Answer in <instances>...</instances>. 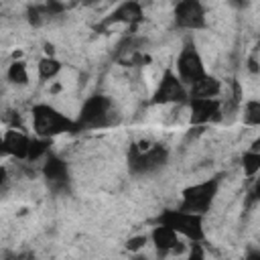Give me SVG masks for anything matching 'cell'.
<instances>
[{
    "mask_svg": "<svg viewBox=\"0 0 260 260\" xmlns=\"http://www.w3.org/2000/svg\"><path fill=\"white\" fill-rule=\"evenodd\" d=\"M43 177L49 185V189L53 193H63L69 189L71 177H69V169L65 165L63 158H59L57 154H49L43 162Z\"/></svg>",
    "mask_w": 260,
    "mask_h": 260,
    "instance_id": "obj_9",
    "label": "cell"
},
{
    "mask_svg": "<svg viewBox=\"0 0 260 260\" xmlns=\"http://www.w3.org/2000/svg\"><path fill=\"white\" fill-rule=\"evenodd\" d=\"M244 120L250 126H258L260 124V102L258 100H250L244 106Z\"/></svg>",
    "mask_w": 260,
    "mask_h": 260,
    "instance_id": "obj_19",
    "label": "cell"
},
{
    "mask_svg": "<svg viewBox=\"0 0 260 260\" xmlns=\"http://www.w3.org/2000/svg\"><path fill=\"white\" fill-rule=\"evenodd\" d=\"M177 2H179V0H177Z\"/></svg>",
    "mask_w": 260,
    "mask_h": 260,
    "instance_id": "obj_27",
    "label": "cell"
},
{
    "mask_svg": "<svg viewBox=\"0 0 260 260\" xmlns=\"http://www.w3.org/2000/svg\"><path fill=\"white\" fill-rule=\"evenodd\" d=\"M85 6H91V4H95V2H100V0H81Z\"/></svg>",
    "mask_w": 260,
    "mask_h": 260,
    "instance_id": "obj_25",
    "label": "cell"
},
{
    "mask_svg": "<svg viewBox=\"0 0 260 260\" xmlns=\"http://www.w3.org/2000/svg\"><path fill=\"white\" fill-rule=\"evenodd\" d=\"M32 128L37 136L43 138H55L63 132H75L77 124L75 120L67 118L59 110H55L49 104H37L32 108Z\"/></svg>",
    "mask_w": 260,
    "mask_h": 260,
    "instance_id": "obj_2",
    "label": "cell"
},
{
    "mask_svg": "<svg viewBox=\"0 0 260 260\" xmlns=\"http://www.w3.org/2000/svg\"><path fill=\"white\" fill-rule=\"evenodd\" d=\"M26 16H28V22H30L32 26H41V24L45 22V16H43V12H41V6H39V4L30 6V8H28V12H26Z\"/></svg>",
    "mask_w": 260,
    "mask_h": 260,
    "instance_id": "obj_21",
    "label": "cell"
},
{
    "mask_svg": "<svg viewBox=\"0 0 260 260\" xmlns=\"http://www.w3.org/2000/svg\"><path fill=\"white\" fill-rule=\"evenodd\" d=\"M146 244V238L144 236H140V238H132V240H128V250H138V248H142Z\"/></svg>",
    "mask_w": 260,
    "mask_h": 260,
    "instance_id": "obj_22",
    "label": "cell"
},
{
    "mask_svg": "<svg viewBox=\"0 0 260 260\" xmlns=\"http://www.w3.org/2000/svg\"><path fill=\"white\" fill-rule=\"evenodd\" d=\"M75 124H77V130L104 128L112 124V100L108 95H98V93L87 98L79 110Z\"/></svg>",
    "mask_w": 260,
    "mask_h": 260,
    "instance_id": "obj_3",
    "label": "cell"
},
{
    "mask_svg": "<svg viewBox=\"0 0 260 260\" xmlns=\"http://www.w3.org/2000/svg\"><path fill=\"white\" fill-rule=\"evenodd\" d=\"M217 187H219L217 179H207L203 183H197V185H191V187L183 189L179 209L203 215L211 207V203L217 195Z\"/></svg>",
    "mask_w": 260,
    "mask_h": 260,
    "instance_id": "obj_4",
    "label": "cell"
},
{
    "mask_svg": "<svg viewBox=\"0 0 260 260\" xmlns=\"http://www.w3.org/2000/svg\"><path fill=\"white\" fill-rule=\"evenodd\" d=\"M242 165H244V173H246L248 177H254V175L258 173V169H260V152L248 150V152L244 154V158H242Z\"/></svg>",
    "mask_w": 260,
    "mask_h": 260,
    "instance_id": "obj_18",
    "label": "cell"
},
{
    "mask_svg": "<svg viewBox=\"0 0 260 260\" xmlns=\"http://www.w3.org/2000/svg\"><path fill=\"white\" fill-rule=\"evenodd\" d=\"M158 223L169 225L179 236H183V238H187L191 242H201L203 240V215H199V213L171 209V211H162L160 213Z\"/></svg>",
    "mask_w": 260,
    "mask_h": 260,
    "instance_id": "obj_5",
    "label": "cell"
},
{
    "mask_svg": "<svg viewBox=\"0 0 260 260\" xmlns=\"http://www.w3.org/2000/svg\"><path fill=\"white\" fill-rule=\"evenodd\" d=\"M207 71H205V65H203V59H201L199 51L195 49L193 43H187L181 49L179 57H177V75H179V79L185 85H191L193 81H197Z\"/></svg>",
    "mask_w": 260,
    "mask_h": 260,
    "instance_id": "obj_6",
    "label": "cell"
},
{
    "mask_svg": "<svg viewBox=\"0 0 260 260\" xmlns=\"http://www.w3.org/2000/svg\"><path fill=\"white\" fill-rule=\"evenodd\" d=\"M39 6H41V12H43L45 20L55 18V16H59V14L65 10V6H63L59 0H47L45 4H39Z\"/></svg>",
    "mask_w": 260,
    "mask_h": 260,
    "instance_id": "obj_20",
    "label": "cell"
},
{
    "mask_svg": "<svg viewBox=\"0 0 260 260\" xmlns=\"http://www.w3.org/2000/svg\"><path fill=\"white\" fill-rule=\"evenodd\" d=\"M150 240H152L156 252L162 254V256L179 248V234H177L175 230H171L169 225H165V223H158V225L152 230Z\"/></svg>",
    "mask_w": 260,
    "mask_h": 260,
    "instance_id": "obj_12",
    "label": "cell"
},
{
    "mask_svg": "<svg viewBox=\"0 0 260 260\" xmlns=\"http://www.w3.org/2000/svg\"><path fill=\"white\" fill-rule=\"evenodd\" d=\"M175 22L179 28H205V8L201 0H179L175 6Z\"/></svg>",
    "mask_w": 260,
    "mask_h": 260,
    "instance_id": "obj_8",
    "label": "cell"
},
{
    "mask_svg": "<svg viewBox=\"0 0 260 260\" xmlns=\"http://www.w3.org/2000/svg\"><path fill=\"white\" fill-rule=\"evenodd\" d=\"M187 87L179 79V75L171 69H167L158 81V87L152 95V104H175V102H185L187 100Z\"/></svg>",
    "mask_w": 260,
    "mask_h": 260,
    "instance_id": "obj_7",
    "label": "cell"
},
{
    "mask_svg": "<svg viewBox=\"0 0 260 260\" xmlns=\"http://www.w3.org/2000/svg\"><path fill=\"white\" fill-rule=\"evenodd\" d=\"M142 20V6L136 0H126L122 2L106 20V24L112 22H124V24H138Z\"/></svg>",
    "mask_w": 260,
    "mask_h": 260,
    "instance_id": "obj_13",
    "label": "cell"
},
{
    "mask_svg": "<svg viewBox=\"0 0 260 260\" xmlns=\"http://www.w3.org/2000/svg\"><path fill=\"white\" fill-rule=\"evenodd\" d=\"M169 160V150L162 144H132L128 150V169L132 175H150L162 169Z\"/></svg>",
    "mask_w": 260,
    "mask_h": 260,
    "instance_id": "obj_1",
    "label": "cell"
},
{
    "mask_svg": "<svg viewBox=\"0 0 260 260\" xmlns=\"http://www.w3.org/2000/svg\"><path fill=\"white\" fill-rule=\"evenodd\" d=\"M4 179H6V173H4V169H0V185L4 183Z\"/></svg>",
    "mask_w": 260,
    "mask_h": 260,
    "instance_id": "obj_26",
    "label": "cell"
},
{
    "mask_svg": "<svg viewBox=\"0 0 260 260\" xmlns=\"http://www.w3.org/2000/svg\"><path fill=\"white\" fill-rule=\"evenodd\" d=\"M189 87L191 89L187 93L191 98H217L219 91H221V83L215 77H211L209 73H205L203 77H199L197 81H193Z\"/></svg>",
    "mask_w": 260,
    "mask_h": 260,
    "instance_id": "obj_14",
    "label": "cell"
},
{
    "mask_svg": "<svg viewBox=\"0 0 260 260\" xmlns=\"http://www.w3.org/2000/svg\"><path fill=\"white\" fill-rule=\"evenodd\" d=\"M191 246H193V248H191V254H189V256H191V258H203V252H201L199 244H195V242H193Z\"/></svg>",
    "mask_w": 260,
    "mask_h": 260,
    "instance_id": "obj_24",
    "label": "cell"
},
{
    "mask_svg": "<svg viewBox=\"0 0 260 260\" xmlns=\"http://www.w3.org/2000/svg\"><path fill=\"white\" fill-rule=\"evenodd\" d=\"M228 4H230V6H234V8H238V10H240V8H246V6H248V4H250V0H228Z\"/></svg>",
    "mask_w": 260,
    "mask_h": 260,
    "instance_id": "obj_23",
    "label": "cell"
},
{
    "mask_svg": "<svg viewBox=\"0 0 260 260\" xmlns=\"http://www.w3.org/2000/svg\"><path fill=\"white\" fill-rule=\"evenodd\" d=\"M221 114V102L217 98H191V124L203 126Z\"/></svg>",
    "mask_w": 260,
    "mask_h": 260,
    "instance_id": "obj_10",
    "label": "cell"
},
{
    "mask_svg": "<svg viewBox=\"0 0 260 260\" xmlns=\"http://www.w3.org/2000/svg\"><path fill=\"white\" fill-rule=\"evenodd\" d=\"M49 146H51V138H43V136H39L37 140H30V144H28V160H37V158H41V156H45L47 152H49Z\"/></svg>",
    "mask_w": 260,
    "mask_h": 260,
    "instance_id": "obj_17",
    "label": "cell"
},
{
    "mask_svg": "<svg viewBox=\"0 0 260 260\" xmlns=\"http://www.w3.org/2000/svg\"><path fill=\"white\" fill-rule=\"evenodd\" d=\"M28 144H30V138L16 128H10L2 134L4 154H12L16 158H26L28 156Z\"/></svg>",
    "mask_w": 260,
    "mask_h": 260,
    "instance_id": "obj_11",
    "label": "cell"
},
{
    "mask_svg": "<svg viewBox=\"0 0 260 260\" xmlns=\"http://www.w3.org/2000/svg\"><path fill=\"white\" fill-rule=\"evenodd\" d=\"M61 71V63L55 59V57H43L41 61H39V77L43 79V81H49V79H53L57 73Z\"/></svg>",
    "mask_w": 260,
    "mask_h": 260,
    "instance_id": "obj_15",
    "label": "cell"
},
{
    "mask_svg": "<svg viewBox=\"0 0 260 260\" xmlns=\"http://www.w3.org/2000/svg\"><path fill=\"white\" fill-rule=\"evenodd\" d=\"M6 77L10 83L14 85H24L28 81V73H26V65L22 61H12L8 71H6Z\"/></svg>",
    "mask_w": 260,
    "mask_h": 260,
    "instance_id": "obj_16",
    "label": "cell"
}]
</instances>
